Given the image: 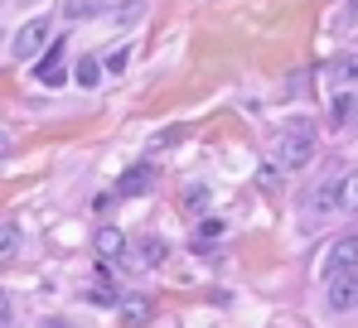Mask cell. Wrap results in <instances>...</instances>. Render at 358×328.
Wrapping results in <instances>:
<instances>
[{
	"instance_id": "obj_10",
	"label": "cell",
	"mask_w": 358,
	"mask_h": 328,
	"mask_svg": "<svg viewBox=\"0 0 358 328\" xmlns=\"http://www.w3.org/2000/svg\"><path fill=\"white\" fill-rule=\"evenodd\" d=\"M102 73H107V68H102V58H78L73 82H78V87H97V82H102Z\"/></svg>"
},
{
	"instance_id": "obj_16",
	"label": "cell",
	"mask_w": 358,
	"mask_h": 328,
	"mask_svg": "<svg viewBox=\"0 0 358 328\" xmlns=\"http://www.w3.org/2000/svg\"><path fill=\"white\" fill-rule=\"evenodd\" d=\"M121 319H126V324H145V319H150V304H145V299H131V304H121Z\"/></svg>"
},
{
	"instance_id": "obj_7",
	"label": "cell",
	"mask_w": 358,
	"mask_h": 328,
	"mask_svg": "<svg viewBox=\"0 0 358 328\" xmlns=\"http://www.w3.org/2000/svg\"><path fill=\"white\" fill-rule=\"evenodd\" d=\"M324 77H329V87H358V54H349V58H334L329 68H324Z\"/></svg>"
},
{
	"instance_id": "obj_1",
	"label": "cell",
	"mask_w": 358,
	"mask_h": 328,
	"mask_svg": "<svg viewBox=\"0 0 358 328\" xmlns=\"http://www.w3.org/2000/svg\"><path fill=\"white\" fill-rule=\"evenodd\" d=\"M310 160H315V126L310 121L286 126V135H281V169H305Z\"/></svg>"
},
{
	"instance_id": "obj_19",
	"label": "cell",
	"mask_w": 358,
	"mask_h": 328,
	"mask_svg": "<svg viewBox=\"0 0 358 328\" xmlns=\"http://www.w3.org/2000/svg\"><path fill=\"white\" fill-rule=\"evenodd\" d=\"M0 160H10V135L0 131Z\"/></svg>"
},
{
	"instance_id": "obj_12",
	"label": "cell",
	"mask_w": 358,
	"mask_h": 328,
	"mask_svg": "<svg viewBox=\"0 0 358 328\" xmlns=\"http://www.w3.org/2000/svg\"><path fill=\"white\" fill-rule=\"evenodd\" d=\"M339 208L344 213H358V169L354 174H339Z\"/></svg>"
},
{
	"instance_id": "obj_18",
	"label": "cell",
	"mask_w": 358,
	"mask_h": 328,
	"mask_svg": "<svg viewBox=\"0 0 358 328\" xmlns=\"http://www.w3.org/2000/svg\"><path fill=\"white\" fill-rule=\"evenodd\" d=\"M10 314H15V309H10V295L0 290V324H10Z\"/></svg>"
},
{
	"instance_id": "obj_21",
	"label": "cell",
	"mask_w": 358,
	"mask_h": 328,
	"mask_svg": "<svg viewBox=\"0 0 358 328\" xmlns=\"http://www.w3.org/2000/svg\"><path fill=\"white\" fill-rule=\"evenodd\" d=\"M354 121H358V92H354Z\"/></svg>"
},
{
	"instance_id": "obj_3",
	"label": "cell",
	"mask_w": 358,
	"mask_h": 328,
	"mask_svg": "<svg viewBox=\"0 0 358 328\" xmlns=\"http://www.w3.org/2000/svg\"><path fill=\"white\" fill-rule=\"evenodd\" d=\"M49 34H54V29H49L44 15H39V20H24V29L15 34V58H39V49L49 44Z\"/></svg>"
},
{
	"instance_id": "obj_11",
	"label": "cell",
	"mask_w": 358,
	"mask_h": 328,
	"mask_svg": "<svg viewBox=\"0 0 358 328\" xmlns=\"http://www.w3.org/2000/svg\"><path fill=\"white\" fill-rule=\"evenodd\" d=\"M20 246H24L20 227H15V222H0V266H5V261H15V256H20Z\"/></svg>"
},
{
	"instance_id": "obj_8",
	"label": "cell",
	"mask_w": 358,
	"mask_h": 328,
	"mask_svg": "<svg viewBox=\"0 0 358 328\" xmlns=\"http://www.w3.org/2000/svg\"><path fill=\"white\" fill-rule=\"evenodd\" d=\"M92 251H97L102 261H117L121 251H126V237H121V227H97V237H92Z\"/></svg>"
},
{
	"instance_id": "obj_20",
	"label": "cell",
	"mask_w": 358,
	"mask_h": 328,
	"mask_svg": "<svg viewBox=\"0 0 358 328\" xmlns=\"http://www.w3.org/2000/svg\"><path fill=\"white\" fill-rule=\"evenodd\" d=\"M44 328H73L68 319H44Z\"/></svg>"
},
{
	"instance_id": "obj_4",
	"label": "cell",
	"mask_w": 358,
	"mask_h": 328,
	"mask_svg": "<svg viewBox=\"0 0 358 328\" xmlns=\"http://www.w3.org/2000/svg\"><path fill=\"white\" fill-rule=\"evenodd\" d=\"M324 290H329V295H324V299H329V309H339V314H344V309H354V304H358V271L329 275V280H324Z\"/></svg>"
},
{
	"instance_id": "obj_6",
	"label": "cell",
	"mask_w": 358,
	"mask_h": 328,
	"mask_svg": "<svg viewBox=\"0 0 358 328\" xmlns=\"http://www.w3.org/2000/svg\"><path fill=\"white\" fill-rule=\"evenodd\" d=\"M155 188V169L150 164H136V169H126L117 179V198H141V193H150Z\"/></svg>"
},
{
	"instance_id": "obj_14",
	"label": "cell",
	"mask_w": 358,
	"mask_h": 328,
	"mask_svg": "<svg viewBox=\"0 0 358 328\" xmlns=\"http://www.w3.org/2000/svg\"><path fill=\"white\" fill-rule=\"evenodd\" d=\"M102 10V0H63V20H92Z\"/></svg>"
},
{
	"instance_id": "obj_15",
	"label": "cell",
	"mask_w": 358,
	"mask_h": 328,
	"mask_svg": "<svg viewBox=\"0 0 358 328\" xmlns=\"http://www.w3.org/2000/svg\"><path fill=\"white\" fill-rule=\"evenodd\" d=\"M126 63H131V44H117V49L102 54V68L107 73H126Z\"/></svg>"
},
{
	"instance_id": "obj_22",
	"label": "cell",
	"mask_w": 358,
	"mask_h": 328,
	"mask_svg": "<svg viewBox=\"0 0 358 328\" xmlns=\"http://www.w3.org/2000/svg\"><path fill=\"white\" fill-rule=\"evenodd\" d=\"M0 39H5V34H0Z\"/></svg>"
},
{
	"instance_id": "obj_5",
	"label": "cell",
	"mask_w": 358,
	"mask_h": 328,
	"mask_svg": "<svg viewBox=\"0 0 358 328\" xmlns=\"http://www.w3.org/2000/svg\"><path fill=\"white\" fill-rule=\"evenodd\" d=\"M34 77H39L44 87H63V82H68V68H63V39L49 44L44 63H34Z\"/></svg>"
},
{
	"instance_id": "obj_13",
	"label": "cell",
	"mask_w": 358,
	"mask_h": 328,
	"mask_svg": "<svg viewBox=\"0 0 358 328\" xmlns=\"http://www.w3.org/2000/svg\"><path fill=\"white\" fill-rule=\"evenodd\" d=\"M165 256H170V241H165V237H145V246H141V261H145V266H160Z\"/></svg>"
},
{
	"instance_id": "obj_9",
	"label": "cell",
	"mask_w": 358,
	"mask_h": 328,
	"mask_svg": "<svg viewBox=\"0 0 358 328\" xmlns=\"http://www.w3.org/2000/svg\"><path fill=\"white\" fill-rule=\"evenodd\" d=\"M310 208H315L320 218H324V213H344V208H339V174H334V179H324V184L315 188V198H310Z\"/></svg>"
},
{
	"instance_id": "obj_2",
	"label": "cell",
	"mask_w": 358,
	"mask_h": 328,
	"mask_svg": "<svg viewBox=\"0 0 358 328\" xmlns=\"http://www.w3.org/2000/svg\"><path fill=\"white\" fill-rule=\"evenodd\" d=\"M349 271H358V232L339 237V241L329 246V256H324V280H329V275H349Z\"/></svg>"
},
{
	"instance_id": "obj_17",
	"label": "cell",
	"mask_w": 358,
	"mask_h": 328,
	"mask_svg": "<svg viewBox=\"0 0 358 328\" xmlns=\"http://www.w3.org/2000/svg\"><path fill=\"white\" fill-rule=\"evenodd\" d=\"M141 10H145V5H141V0H131V5H126V10H117V24H131V20H136V15H141Z\"/></svg>"
}]
</instances>
